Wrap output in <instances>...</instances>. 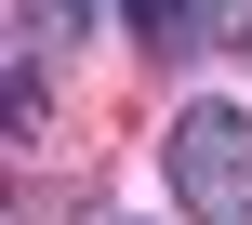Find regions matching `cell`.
I'll list each match as a JSON object with an SVG mask.
<instances>
[{
	"mask_svg": "<svg viewBox=\"0 0 252 225\" xmlns=\"http://www.w3.org/2000/svg\"><path fill=\"white\" fill-rule=\"evenodd\" d=\"M93 27H106V0H13V53H66Z\"/></svg>",
	"mask_w": 252,
	"mask_h": 225,
	"instance_id": "cell-2",
	"label": "cell"
},
{
	"mask_svg": "<svg viewBox=\"0 0 252 225\" xmlns=\"http://www.w3.org/2000/svg\"><path fill=\"white\" fill-rule=\"evenodd\" d=\"M146 53H213V0H120Z\"/></svg>",
	"mask_w": 252,
	"mask_h": 225,
	"instance_id": "cell-3",
	"label": "cell"
},
{
	"mask_svg": "<svg viewBox=\"0 0 252 225\" xmlns=\"http://www.w3.org/2000/svg\"><path fill=\"white\" fill-rule=\"evenodd\" d=\"M0 119H13V146H40V119H53V80H40V53H13V80H0Z\"/></svg>",
	"mask_w": 252,
	"mask_h": 225,
	"instance_id": "cell-4",
	"label": "cell"
},
{
	"mask_svg": "<svg viewBox=\"0 0 252 225\" xmlns=\"http://www.w3.org/2000/svg\"><path fill=\"white\" fill-rule=\"evenodd\" d=\"M80 225H133V212H80Z\"/></svg>",
	"mask_w": 252,
	"mask_h": 225,
	"instance_id": "cell-5",
	"label": "cell"
},
{
	"mask_svg": "<svg viewBox=\"0 0 252 225\" xmlns=\"http://www.w3.org/2000/svg\"><path fill=\"white\" fill-rule=\"evenodd\" d=\"M159 172H173V212H186V225H252V106L199 93V106L173 119Z\"/></svg>",
	"mask_w": 252,
	"mask_h": 225,
	"instance_id": "cell-1",
	"label": "cell"
}]
</instances>
